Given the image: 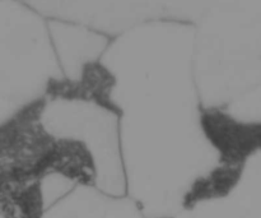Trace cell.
Listing matches in <instances>:
<instances>
[{
    "mask_svg": "<svg viewBox=\"0 0 261 218\" xmlns=\"http://www.w3.org/2000/svg\"><path fill=\"white\" fill-rule=\"evenodd\" d=\"M195 27L161 20L111 38L82 89L119 120L126 197L144 218H181L223 166L216 114L194 71Z\"/></svg>",
    "mask_w": 261,
    "mask_h": 218,
    "instance_id": "obj_1",
    "label": "cell"
},
{
    "mask_svg": "<svg viewBox=\"0 0 261 218\" xmlns=\"http://www.w3.org/2000/svg\"><path fill=\"white\" fill-rule=\"evenodd\" d=\"M81 185L126 196L119 120L64 82L0 125V217L41 218Z\"/></svg>",
    "mask_w": 261,
    "mask_h": 218,
    "instance_id": "obj_2",
    "label": "cell"
},
{
    "mask_svg": "<svg viewBox=\"0 0 261 218\" xmlns=\"http://www.w3.org/2000/svg\"><path fill=\"white\" fill-rule=\"evenodd\" d=\"M64 82L48 23L19 0H0V125Z\"/></svg>",
    "mask_w": 261,
    "mask_h": 218,
    "instance_id": "obj_3",
    "label": "cell"
},
{
    "mask_svg": "<svg viewBox=\"0 0 261 218\" xmlns=\"http://www.w3.org/2000/svg\"><path fill=\"white\" fill-rule=\"evenodd\" d=\"M41 218H144L126 196H111L93 186L81 185L54 204Z\"/></svg>",
    "mask_w": 261,
    "mask_h": 218,
    "instance_id": "obj_4",
    "label": "cell"
}]
</instances>
